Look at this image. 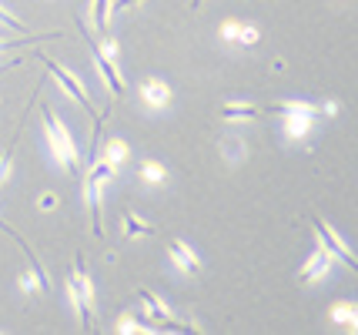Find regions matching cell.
Listing matches in <instances>:
<instances>
[{"instance_id": "6da1fadb", "label": "cell", "mask_w": 358, "mask_h": 335, "mask_svg": "<svg viewBox=\"0 0 358 335\" xmlns=\"http://www.w3.org/2000/svg\"><path fill=\"white\" fill-rule=\"evenodd\" d=\"M44 124H47V141H50V151H54V158L61 161L67 171H74L78 168V144L71 138V131L64 128L61 121L54 117V111L44 104Z\"/></svg>"}, {"instance_id": "7a4b0ae2", "label": "cell", "mask_w": 358, "mask_h": 335, "mask_svg": "<svg viewBox=\"0 0 358 335\" xmlns=\"http://www.w3.org/2000/svg\"><path fill=\"white\" fill-rule=\"evenodd\" d=\"M67 292H71V302H74V308H78V315H80V329H91L94 288H91L87 271H84V258H80V255H78V262H74L71 278H67Z\"/></svg>"}, {"instance_id": "3957f363", "label": "cell", "mask_w": 358, "mask_h": 335, "mask_svg": "<svg viewBox=\"0 0 358 335\" xmlns=\"http://www.w3.org/2000/svg\"><path fill=\"white\" fill-rule=\"evenodd\" d=\"M275 111L285 114V131L292 138H305L308 128H312V117H315V108L305 104V101H285V104H275Z\"/></svg>"}, {"instance_id": "277c9868", "label": "cell", "mask_w": 358, "mask_h": 335, "mask_svg": "<svg viewBox=\"0 0 358 335\" xmlns=\"http://www.w3.org/2000/svg\"><path fill=\"white\" fill-rule=\"evenodd\" d=\"M47 71L54 74V80H57V84H61L64 91H67V94H71L74 101H78V104L84 108V111H91V114H94V101L87 97V91L80 87V80L74 78V74H67V71H64L61 64H54V61H47Z\"/></svg>"}, {"instance_id": "5b68a950", "label": "cell", "mask_w": 358, "mask_h": 335, "mask_svg": "<svg viewBox=\"0 0 358 335\" xmlns=\"http://www.w3.org/2000/svg\"><path fill=\"white\" fill-rule=\"evenodd\" d=\"M87 44H91V50H94V61H97V71H101V78L108 80L110 94H114V97H124V80H121V74H117V64H114V57L101 54V48L94 44V37H87Z\"/></svg>"}, {"instance_id": "8992f818", "label": "cell", "mask_w": 358, "mask_h": 335, "mask_svg": "<svg viewBox=\"0 0 358 335\" xmlns=\"http://www.w3.org/2000/svg\"><path fill=\"white\" fill-rule=\"evenodd\" d=\"M315 231H318V238H322V245H325V252H328V255L342 258V262L348 265V269H355V265H358L355 255H352V252H348V248L342 245V238H335V235H331V228H328V224L322 222V218H315Z\"/></svg>"}, {"instance_id": "52a82bcc", "label": "cell", "mask_w": 358, "mask_h": 335, "mask_svg": "<svg viewBox=\"0 0 358 335\" xmlns=\"http://www.w3.org/2000/svg\"><path fill=\"white\" fill-rule=\"evenodd\" d=\"M168 255H171V262L178 265V269L185 271V275H201V262H198V255L187 248L185 241L174 238L171 245H168Z\"/></svg>"}, {"instance_id": "ba28073f", "label": "cell", "mask_w": 358, "mask_h": 335, "mask_svg": "<svg viewBox=\"0 0 358 335\" xmlns=\"http://www.w3.org/2000/svg\"><path fill=\"white\" fill-rule=\"evenodd\" d=\"M141 97H144V104H151V108H164L168 101H171V87L164 84V80H144V87H141Z\"/></svg>"}, {"instance_id": "9c48e42d", "label": "cell", "mask_w": 358, "mask_h": 335, "mask_svg": "<svg viewBox=\"0 0 358 335\" xmlns=\"http://www.w3.org/2000/svg\"><path fill=\"white\" fill-rule=\"evenodd\" d=\"M328 269H331V255H328L325 248H318V252H312V258L305 262V282H315V278H322V275H328Z\"/></svg>"}, {"instance_id": "30bf717a", "label": "cell", "mask_w": 358, "mask_h": 335, "mask_svg": "<svg viewBox=\"0 0 358 335\" xmlns=\"http://www.w3.org/2000/svg\"><path fill=\"white\" fill-rule=\"evenodd\" d=\"M87 205H91V218H94V235L101 238L104 235V224H101V181L87 178Z\"/></svg>"}, {"instance_id": "8fae6325", "label": "cell", "mask_w": 358, "mask_h": 335, "mask_svg": "<svg viewBox=\"0 0 358 335\" xmlns=\"http://www.w3.org/2000/svg\"><path fill=\"white\" fill-rule=\"evenodd\" d=\"M155 224H148L144 218H138L134 211H124V235L127 238H141V235H151Z\"/></svg>"}, {"instance_id": "7c38bea8", "label": "cell", "mask_w": 358, "mask_h": 335, "mask_svg": "<svg viewBox=\"0 0 358 335\" xmlns=\"http://www.w3.org/2000/svg\"><path fill=\"white\" fill-rule=\"evenodd\" d=\"M221 114H224V121H255V117H258V108H255V104H224Z\"/></svg>"}, {"instance_id": "4fadbf2b", "label": "cell", "mask_w": 358, "mask_h": 335, "mask_svg": "<svg viewBox=\"0 0 358 335\" xmlns=\"http://www.w3.org/2000/svg\"><path fill=\"white\" fill-rule=\"evenodd\" d=\"M91 17H94V27L101 34H108V17H110V0H94L91 3Z\"/></svg>"}, {"instance_id": "5bb4252c", "label": "cell", "mask_w": 358, "mask_h": 335, "mask_svg": "<svg viewBox=\"0 0 358 335\" xmlns=\"http://www.w3.org/2000/svg\"><path fill=\"white\" fill-rule=\"evenodd\" d=\"M114 171H117V168H114L108 158H101V161H94V164H91V175H87V178L104 185V181H110V178H114Z\"/></svg>"}, {"instance_id": "9a60e30c", "label": "cell", "mask_w": 358, "mask_h": 335, "mask_svg": "<svg viewBox=\"0 0 358 335\" xmlns=\"http://www.w3.org/2000/svg\"><path fill=\"white\" fill-rule=\"evenodd\" d=\"M108 161L114 164V168H117V164H124V161H127V144L121 141V138H114V141L108 144Z\"/></svg>"}, {"instance_id": "2e32d148", "label": "cell", "mask_w": 358, "mask_h": 335, "mask_svg": "<svg viewBox=\"0 0 358 335\" xmlns=\"http://www.w3.org/2000/svg\"><path fill=\"white\" fill-rule=\"evenodd\" d=\"M141 178H144V181H164V164H157V161H144Z\"/></svg>"}, {"instance_id": "e0dca14e", "label": "cell", "mask_w": 358, "mask_h": 335, "mask_svg": "<svg viewBox=\"0 0 358 335\" xmlns=\"http://www.w3.org/2000/svg\"><path fill=\"white\" fill-rule=\"evenodd\" d=\"M331 319L348 322V329H355V305H345V308H335V312H331Z\"/></svg>"}, {"instance_id": "ac0fdd59", "label": "cell", "mask_w": 358, "mask_h": 335, "mask_svg": "<svg viewBox=\"0 0 358 335\" xmlns=\"http://www.w3.org/2000/svg\"><path fill=\"white\" fill-rule=\"evenodd\" d=\"M234 41H241V44H258V27H251V24L238 27V37H234Z\"/></svg>"}, {"instance_id": "d6986e66", "label": "cell", "mask_w": 358, "mask_h": 335, "mask_svg": "<svg viewBox=\"0 0 358 335\" xmlns=\"http://www.w3.org/2000/svg\"><path fill=\"white\" fill-rule=\"evenodd\" d=\"M0 24H3V27H14V31H20V34H27V27H24L14 14H7V10H3V3H0Z\"/></svg>"}, {"instance_id": "ffe728a7", "label": "cell", "mask_w": 358, "mask_h": 335, "mask_svg": "<svg viewBox=\"0 0 358 335\" xmlns=\"http://www.w3.org/2000/svg\"><path fill=\"white\" fill-rule=\"evenodd\" d=\"M31 41H37V37H17V41H0V54H7V50H14V48H24V44H31Z\"/></svg>"}, {"instance_id": "44dd1931", "label": "cell", "mask_w": 358, "mask_h": 335, "mask_svg": "<svg viewBox=\"0 0 358 335\" xmlns=\"http://www.w3.org/2000/svg\"><path fill=\"white\" fill-rule=\"evenodd\" d=\"M238 27H241V24H234V20H224V24H221V37H224V41H234V37H238Z\"/></svg>"}, {"instance_id": "7402d4cb", "label": "cell", "mask_w": 358, "mask_h": 335, "mask_svg": "<svg viewBox=\"0 0 358 335\" xmlns=\"http://www.w3.org/2000/svg\"><path fill=\"white\" fill-rule=\"evenodd\" d=\"M7 171H10V148L0 155V185H3V178H7Z\"/></svg>"}, {"instance_id": "603a6c76", "label": "cell", "mask_w": 358, "mask_h": 335, "mask_svg": "<svg viewBox=\"0 0 358 335\" xmlns=\"http://www.w3.org/2000/svg\"><path fill=\"white\" fill-rule=\"evenodd\" d=\"M134 3H138V0H110L114 10H127V7H134Z\"/></svg>"}, {"instance_id": "cb8c5ba5", "label": "cell", "mask_w": 358, "mask_h": 335, "mask_svg": "<svg viewBox=\"0 0 358 335\" xmlns=\"http://www.w3.org/2000/svg\"><path fill=\"white\" fill-rule=\"evenodd\" d=\"M57 205V194H44V198H41V208H54Z\"/></svg>"}, {"instance_id": "d4e9b609", "label": "cell", "mask_w": 358, "mask_h": 335, "mask_svg": "<svg viewBox=\"0 0 358 335\" xmlns=\"http://www.w3.org/2000/svg\"><path fill=\"white\" fill-rule=\"evenodd\" d=\"M20 61H24V57H14V61H7V64H0V74H3V71H10V67H14V64H20Z\"/></svg>"}, {"instance_id": "484cf974", "label": "cell", "mask_w": 358, "mask_h": 335, "mask_svg": "<svg viewBox=\"0 0 358 335\" xmlns=\"http://www.w3.org/2000/svg\"><path fill=\"white\" fill-rule=\"evenodd\" d=\"M191 7H201V0H191Z\"/></svg>"}]
</instances>
